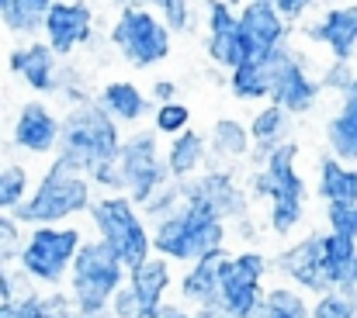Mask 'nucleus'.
<instances>
[{
    "mask_svg": "<svg viewBox=\"0 0 357 318\" xmlns=\"http://www.w3.org/2000/svg\"><path fill=\"white\" fill-rule=\"evenodd\" d=\"M112 101H115L125 114H135V111H139V97H135L132 90H125V87H115V90H112Z\"/></svg>",
    "mask_w": 357,
    "mask_h": 318,
    "instance_id": "obj_13",
    "label": "nucleus"
},
{
    "mask_svg": "<svg viewBox=\"0 0 357 318\" xmlns=\"http://www.w3.org/2000/svg\"><path fill=\"white\" fill-rule=\"evenodd\" d=\"M73 246H77V235L73 232H49L45 228V232H38L28 242V249L21 253V263L38 280H59L63 267L73 256Z\"/></svg>",
    "mask_w": 357,
    "mask_h": 318,
    "instance_id": "obj_3",
    "label": "nucleus"
},
{
    "mask_svg": "<svg viewBox=\"0 0 357 318\" xmlns=\"http://www.w3.org/2000/svg\"><path fill=\"white\" fill-rule=\"evenodd\" d=\"M354 280H357V267H354Z\"/></svg>",
    "mask_w": 357,
    "mask_h": 318,
    "instance_id": "obj_17",
    "label": "nucleus"
},
{
    "mask_svg": "<svg viewBox=\"0 0 357 318\" xmlns=\"http://www.w3.org/2000/svg\"><path fill=\"white\" fill-rule=\"evenodd\" d=\"M105 221V235H108V249L119 263H128L132 270L146 263V239L135 225V218L125 212L121 205H108L105 212H98Z\"/></svg>",
    "mask_w": 357,
    "mask_h": 318,
    "instance_id": "obj_4",
    "label": "nucleus"
},
{
    "mask_svg": "<svg viewBox=\"0 0 357 318\" xmlns=\"http://www.w3.org/2000/svg\"><path fill=\"white\" fill-rule=\"evenodd\" d=\"M119 273H121V263L112 256V249L94 246V249L80 253V260H77V284L73 287H77V301H80V308L87 315H94L105 305V298L119 287Z\"/></svg>",
    "mask_w": 357,
    "mask_h": 318,
    "instance_id": "obj_1",
    "label": "nucleus"
},
{
    "mask_svg": "<svg viewBox=\"0 0 357 318\" xmlns=\"http://www.w3.org/2000/svg\"><path fill=\"white\" fill-rule=\"evenodd\" d=\"M52 138V121L45 118L42 107H24L21 121H17V142L28 149H45Z\"/></svg>",
    "mask_w": 357,
    "mask_h": 318,
    "instance_id": "obj_5",
    "label": "nucleus"
},
{
    "mask_svg": "<svg viewBox=\"0 0 357 318\" xmlns=\"http://www.w3.org/2000/svg\"><path fill=\"white\" fill-rule=\"evenodd\" d=\"M24 191V173L21 170H0V208H14Z\"/></svg>",
    "mask_w": 357,
    "mask_h": 318,
    "instance_id": "obj_8",
    "label": "nucleus"
},
{
    "mask_svg": "<svg viewBox=\"0 0 357 318\" xmlns=\"http://www.w3.org/2000/svg\"><path fill=\"white\" fill-rule=\"evenodd\" d=\"M326 177H330L326 191H330L340 205H351V201L357 198V177H344L337 166H330V173H326Z\"/></svg>",
    "mask_w": 357,
    "mask_h": 318,
    "instance_id": "obj_9",
    "label": "nucleus"
},
{
    "mask_svg": "<svg viewBox=\"0 0 357 318\" xmlns=\"http://www.w3.org/2000/svg\"><path fill=\"white\" fill-rule=\"evenodd\" d=\"M0 318H45L42 301L24 298V301H0Z\"/></svg>",
    "mask_w": 357,
    "mask_h": 318,
    "instance_id": "obj_10",
    "label": "nucleus"
},
{
    "mask_svg": "<svg viewBox=\"0 0 357 318\" xmlns=\"http://www.w3.org/2000/svg\"><path fill=\"white\" fill-rule=\"evenodd\" d=\"M167 318H188V315H181V312H170V315H167Z\"/></svg>",
    "mask_w": 357,
    "mask_h": 318,
    "instance_id": "obj_16",
    "label": "nucleus"
},
{
    "mask_svg": "<svg viewBox=\"0 0 357 318\" xmlns=\"http://www.w3.org/2000/svg\"><path fill=\"white\" fill-rule=\"evenodd\" d=\"M45 3H49V0H7L3 17H7L10 28L24 31V28H35V24H38V17L45 14Z\"/></svg>",
    "mask_w": 357,
    "mask_h": 318,
    "instance_id": "obj_6",
    "label": "nucleus"
},
{
    "mask_svg": "<svg viewBox=\"0 0 357 318\" xmlns=\"http://www.w3.org/2000/svg\"><path fill=\"white\" fill-rule=\"evenodd\" d=\"M10 242H14V225L7 218H0V256H7Z\"/></svg>",
    "mask_w": 357,
    "mask_h": 318,
    "instance_id": "obj_14",
    "label": "nucleus"
},
{
    "mask_svg": "<svg viewBox=\"0 0 357 318\" xmlns=\"http://www.w3.org/2000/svg\"><path fill=\"white\" fill-rule=\"evenodd\" d=\"M14 70H21L35 87H45V84H49V56H45V49L17 52V56H14Z\"/></svg>",
    "mask_w": 357,
    "mask_h": 318,
    "instance_id": "obj_7",
    "label": "nucleus"
},
{
    "mask_svg": "<svg viewBox=\"0 0 357 318\" xmlns=\"http://www.w3.org/2000/svg\"><path fill=\"white\" fill-rule=\"evenodd\" d=\"M177 121H184V111H177V107H170V111H163V128H174Z\"/></svg>",
    "mask_w": 357,
    "mask_h": 318,
    "instance_id": "obj_15",
    "label": "nucleus"
},
{
    "mask_svg": "<svg viewBox=\"0 0 357 318\" xmlns=\"http://www.w3.org/2000/svg\"><path fill=\"white\" fill-rule=\"evenodd\" d=\"M333 221H337V235H344V239L357 235V208L347 212L344 205H337V208H333Z\"/></svg>",
    "mask_w": 357,
    "mask_h": 318,
    "instance_id": "obj_12",
    "label": "nucleus"
},
{
    "mask_svg": "<svg viewBox=\"0 0 357 318\" xmlns=\"http://www.w3.org/2000/svg\"><path fill=\"white\" fill-rule=\"evenodd\" d=\"M316 318H354V305L344 298H323L316 308Z\"/></svg>",
    "mask_w": 357,
    "mask_h": 318,
    "instance_id": "obj_11",
    "label": "nucleus"
},
{
    "mask_svg": "<svg viewBox=\"0 0 357 318\" xmlns=\"http://www.w3.org/2000/svg\"><path fill=\"white\" fill-rule=\"evenodd\" d=\"M264 260L260 256H239L233 263H219V291L233 318H250L257 308V280H260Z\"/></svg>",
    "mask_w": 357,
    "mask_h": 318,
    "instance_id": "obj_2",
    "label": "nucleus"
}]
</instances>
